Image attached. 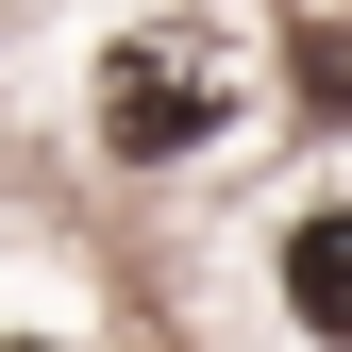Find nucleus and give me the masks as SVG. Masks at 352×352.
Wrapping results in <instances>:
<instances>
[{"label": "nucleus", "mask_w": 352, "mask_h": 352, "mask_svg": "<svg viewBox=\"0 0 352 352\" xmlns=\"http://www.w3.org/2000/svg\"><path fill=\"white\" fill-rule=\"evenodd\" d=\"M252 118V51L218 17H135L101 51V135H118V168H185V151H218Z\"/></svg>", "instance_id": "obj_1"}, {"label": "nucleus", "mask_w": 352, "mask_h": 352, "mask_svg": "<svg viewBox=\"0 0 352 352\" xmlns=\"http://www.w3.org/2000/svg\"><path fill=\"white\" fill-rule=\"evenodd\" d=\"M285 319L319 336V352H352V201H319L285 235Z\"/></svg>", "instance_id": "obj_2"}, {"label": "nucleus", "mask_w": 352, "mask_h": 352, "mask_svg": "<svg viewBox=\"0 0 352 352\" xmlns=\"http://www.w3.org/2000/svg\"><path fill=\"white\" fill-rule=\"evenodd\" d=\"M0 352H34V336H0Z\"/></svg>", "instance_id": "obj_3"}]
</instances>
